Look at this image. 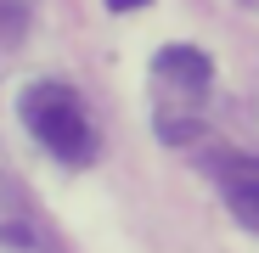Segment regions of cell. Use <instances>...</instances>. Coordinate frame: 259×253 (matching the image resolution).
<instances>
[{"label": "cell", "mask_w": 259, "mask_h": 253, "mask_svg": "<svg viewBox=\"0 0 259 253\" xmlns=\"http://www.w3.org/2000/svg\"><path fill=\"white\" fill-rule=\"evenodd\" d=\"M17 113L28 124V135L51 158H62V163H91L96 158V124L84 113L79 90H68L57 79H34L23 90V102H17Z\"/></svg>", "instance_id": "obj_1"}, {"label": "cell", "mask_w": 259, "mask_h": 253, "mask_svg": "<svg viewBox=\"0 0 259 253\" xmlns=\"http://www.w3.org/2000/svg\"><path fill=\"white\" fill-rule=\"evenodd\" d=\"M0 253H62L17 180H0Z\"/></svg>", "instance_id": "obj_2"}, {"label": "cell", "mask_w": 259, "mask_h": 253, "mask_svg": "<svg viewBox=\"0 0 259 253\" xmlns=\"http://www.w3.org/2000/svg\"><path fill=\"white\" fill-rule=\"evenodd\" d=\"M214 175H220V197H226V208L259 236V152H226Z\"/></svg>", "instance_id": "obj_3"}, {"label": "cell", "mask_w": 259, "mask_h": 253, "mask_svg": "<svg viewBox=\"0 0 259 253\" xmlns=\"http://www.w3.org/2000/svg\"><path fill=\"white\" fill-rule=\"evenodd\" d=\"M152 73H158L163 90H181L186 102L208 90V57H203V51H192V45H163V51H158V62H152Z\"/></svg>", "instance_id": "obj_4"}, {"label": "cell", "mask_w": 259, "mask_h": 253, "mask_svg": "<svg viewBox=\"0 0 259 253\" xmlns=\"http://www.w3.org/2000/svg\"><path fill=\"white\" fill-rule=\"evenodd\" d=\"M28 23V0H0V39H23Z\"/></svg>", "instance_id": "obj_5"}, {"label": "cell", "mask_w": 259, "mask_h": 253, "mask_svg": "<svg viewBox=\"0 0 259 253\" xmlns=\"http://www.w3.org/2000/svg\"><path fill=\"white\" fill-rule=\"evenodd\" d=\"M113 12H136V6H147V0H107Z\"/></svg>", "instance_id": "obj_6"}]
</instances>
